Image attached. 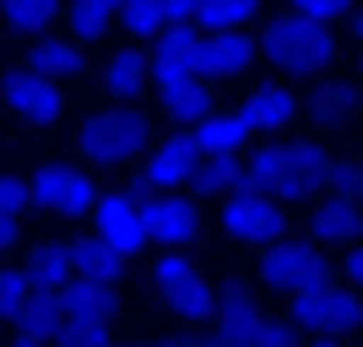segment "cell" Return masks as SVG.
Segmentation results:
<instances>
[{"label":"cell","mask_w":363,"mask_h":347,"mask_svg":"<svg viewBox=\"0 0 363 347\" xmlns=\"http://www.w3.org/2000/svg\"><path fill=\"white\" fill-rule=\"evenodd\" d=\"M196 163H201V147L190 131H179V136H168L163 147H152V158L141 163L136 184L147 190V196H174L179 184L196 180Z\"/></svg>","instance_id":"obj_9"},{"label":"cell","mask_w":363,"mask_h":347,"mask_svg":"<svg viewBox=\"0 0 363 347\" xmlns=\"http://www.w3.org/2000/svg\"><path fill=\"white\" fill-rule=\"evenodd\" d=\"M190 282H201V272H196V260L190 255H179V250H174V255H163V260H152V287H157V293H179V287H190Z\"/></svg>","instance_id":"obj_31"},{"label":"cell","mask_w":363,"mask_h":347,"mask_svg":"<svg viewBox=\"0 0 363 347\" xmlns=\"http://www.w3.org/2000/svg\"><path fill=\"white\" fill-rule=\"evenodd\" d=\"M147 82H152V60L141 55L136 44L108 55V65H104V87H108V98L130 104V98H141V92H147Z\"/></svg>","instance_id":"obj_20"},{"label":"cell","mask_w":363,"mask_h":347,"mask_svg":"<svg viewBox=\"0 0 363 347\" xmlns=\"http://www.w3.org/2000/svg\"><path fill=\"white\" fill-rule=\"evenodd\" d=\"M260 6H266V0H206L201 16H196V28L201 33H244L260 16Z\"/></svg>","instance_id":"obj_26"},{"label":"cell","mask_w":363,"mask_h":347,"mask_svg":"<svg viewBox=\"0 0 363 347\" xmlns=\"http://www.w3.org/2000/svg\"><path fill=\"white\" fill-rule=\"evenodd\" d=\"M16 336H38V342H55L65 326V299L60 293H49V287H33V299L22 304V315L11 320Z\"/></svg>","instance_id":"obj_22"},{"label":"cell","mask_w":363,"mask_h":347,"mask_svg":"<svg viewBox=\"0 0 363 347\" xmlns=\"http://www.w3.org/2000/svg\"><path fill=\"white\" fill-rule=\"evenodd\" d=\"M293 11L309 16V22H320V28H331V22H352L358 0H293Z\"/></svg>","instance_id":"obj_33"},{"label":"cell","mask_w":363,"mask_h":347,"mask_svg":"<svg viewBox=\"0 0 363 347\" xmlns=\"http://www.w3.org/2000/svg\"><path fill=\"white\" fill-rule=\"evenodd\" d=\"M223 233L239 244H277L288 239V217H282V201L260 196L255 184H244L223 201Z\"/></svg>","instance_id":"obj_6"},{"label":"cell","mask_w":363,"mask_h":347,"mask_svg":"<svg viewBox=\"0 0 363 347\" xmlns=\"http://www.w3.org/2000/svg\"><path fill=\"white\" fill-rule=\"evenodd\" d=\"M358 114H363V104H358Z\"/></svg>","instance_id":"obj_45"},{"label":"cell","mask_w":363,"mask_h":347,"mask_svg":"<svg viewBox=\"0 0 363 347\" xmlns=\"http://www.w3.org/2000/svg\"><path fill=\"white\" fill-rule=\"evenodd\" d=\"M309 347H342V342H336V336H315Z\"/></svg>","instance_id":"obj_44"},{"label":"cell","mask_w":363,"mask_h":347,"mask_svg":"<svg viewBox=\"0 0 363 347\" xmlns=\"http://www.w3.org/2000/svg\"><path fill=\"white\" fill-rule=\"evenodd\" d=\"M260 282L277 293H303V287L331 282V260L315 239H277L260 255Z\"/></svg>","instance_id":"obj_5"},{"label":"cell","mask_w":363,"mask_h":347,"mask_svg":"<svg viewBox=\"0 0 363 347\" xmlns=\"http://www.w3.org/2000/svg\"><path fill=\"white\" fill-rule=\"evenodd\" d=\"M239 120L250 131H288L298 120V98H293V87H255L239 104Z\"/></svg>","instance_id":"obj_16"},{"label":"cell","mask_w":363,"mask_h":347,"mask_svg":"<svg viewBox=\"0 0 363 347\" xmlns=\"http://www.w3.org/2000/svg\"><path fill=\"white\" fill-rule=\"evenodd\" d=\"M342 272H347V282L363 287V244H352L347 255H342Z\"/></svg>","instance_id":"obj_39"},{"label":"cell","mask_w":363,"mask_h":347,"mask_svg":"<svg viewBox=\"0 0 363 347\" xmlns=\"http://www.w3.org/2000/svg\"><path fill=\"white\" fill-rule=\"evenodd\" d=\"M201 196H233L250 184V163H244V152H212V158H201L196 163V180H190Z\"/></svg>","instance_id":"obj_19"},{"label":"cell","mask_w":363,"mask_h":347,"mask_svg":"<svg viewBox=\"0 0 363 347\" xmlns=\"http://www.w3.org/2000/svg\"><path fill=\"white\" fill-rule=\"evenodd\" d=\"M141 223H147V239L184 244V239H196L201 211H196V201H184V196H147L141 201Z\"/></svg>","instance_id":"obj_13"},{"label":"cell","mask_w":363,"mask_h":347,"mask_svg":"<svg viewBox=\"0 0 363 347\" xmlns=\"http://www.w3.org/2000/svg\"><path fill=\"white\" fill-rule=\"evenodd\" d=\"M250 347H298V326L293 320H266Z\"/></svg>","instance_id":"obj_37"},{"label":"cell","mask_w":363,"mask_h":347,"mask_svg":"<svg viewBox=\"0 0 363 347\" xmlns=\"http://www.w3.org/2000/svg\"><path fill=\"white\" fill-rule=\"evenodd\" d=\"M28 71H38V76H49V82H76V76L87 71V55H82V44H65V38H33V49H28Z\"/></svg>","instance_id":"obj_17"},{"label":"cell","mask_w":363,"mask_h":347,"mask_svg":"<svg viewBox=\"0 0 363 347\" xmlns=\"http://www.w3.org/2000/svg\"><path fill=\"white\" fill-rule=\"evenodd\" d=\"M358 233H363V206L325 190V201H315V211H309V239L315 244H358Z\"/></svg>","instance_id":"obj_14"},{"label":"cell","mask_w":363,"mask_h":347,"mask_svg":"<svg viewBox=\"0 0 363 347\" xmlns=\"http://www.w3.org/2000/svg\"><path fill=\"white\" fill-rule=\"evenodd\" d=\"M190 136H196L201 158H212V152H244V141L255 136V131L239 120V109H228V114H217V109H212V114H206Z\"/></svg>","instance_id":"obj_24"},{"label":"cell","mask_w":363,"mask_h":347,"mask_svg":"<svg viewBox=\"0 0 363 347\" xmlns=\"http://www.w3.org/2000/svg\"><path fill=\"white\" fill-rule=\"evenodd\" d=\"M28 184H33V206L55 211V217H87V211L98 206L92 174H82V168H71V163H44Z\"/></svg>","instance_id":"obj_7"},{"label":"cell","mask_w":363,"mask_h":347,"mask_svg":"<svg viewBox=\"0 0 363 347\" xmlns=\"http://www.w3.org/2000/svg\"><path fill=\"white\" fill-rule=\"evenodd\" d=\"M255 60H260V38H250V33H206L201 76H206V82H233V76H244Z\"/></svg>","instance_id":"obj_12"},{"label":"cell","mask_w":363,"mask_h":347,"mask_svg":"<svg viewBox=\"0 0 363 347\" xmlns=\"http://www.w3.org/2000/svg\"><path fill=\"white\" fill-rule=\"evenodd\" d=\"M28 299H33L28 266H0V320H16Z\"/></svg>","instance_id":"obj_32"},{"label":"cell","mask_w":363,"mask_h":347,"mask_svg":"<svg viewBox=\"0 0 363 347\" xmlns=\"http://www.w3.org/2000/svg\"><path fill=\"white\" fill-rule=\"evenodd\" d=\"M363 104V87L347 76H320L315 92H309V120L315 125H347Z\"/></svg>","instance_id":"obj_15"},{"label":"cell","mask_w":363,"mask_h":347,"mask_svg":"<svg viewBox=\"0 0 363 347\" xmlns=\"http://www.w3.org/2000/svg\"><path fill=\"white\" fill-rule=\"evenodd\" d=\"M65 16H71V38L76 44H92V38H104L108 22L120 16V0H71Z\"/></svg>","instance_id":"obj_29"},{"label":"cell","mask_w":363,"mask_h":347,"mask_svg":"<svg viewBox=\"0 0 363 347\" xmlns=\"http://www.w3.org/2000/svg\"><path fill=\"white\" fill-rule=\"evenodd\" d=\"M260 55H266L277 71H288V76H320L336 60V38H331V28H320L309 16L282 11V16L266 22V33H260Z\"/></svg>","instance_id":"obj_2"},{"label":"cell","mask_w":363,"mask_h":347,"mask_svg":"<svg viewBox=\"0 0 363 347\" xmlns=\"http://www.w3.org/2000/svg\"><path fill=\"white\" fill-rule=\"evenodd\" d=\"M60 299H65V320H104V326H114V287L108 282L76 277V282L60 287Z\"/></svg>","instance_id":"obj_23"},{"label":"cell","mask_w":363,"mask_h":347,"mask_svg":"<svg viewBox=\"0 0 363 347\" xmlns=\"http://www.w3.org/2000/svg\"><path fill=\"white\" fill-rule=\"evenodd\" d=\"M168 309L179 320H190V326H201V320H217V293L206 287V277L201 282H190V287H179V293H168Z\"/></svg>","instance_id":"obj_30"},{"label":"cell","mask_w":363,"mask_h":347,"mask_svg":"<svg viewBox=\"0 0 363 347\" xmlns=\"http://www.w3.org/2000/svg\"><path fill=\"white\" fill-rule=\"evenodd\" d=\"M76 277L114 287V282L125 277V255L114 250V244H104L98 233H92V239H76Z\"/></svg>","instance_id":"obj_25"},{"label":"cell","mask_w":363,"mask_h":347,"mask_svg":"<svg viewBox=\"0 0 363 347\" xmlns=\"http://www.w3.org/2000/svg\"><path fill=\"white\" fill-rule=\"evenodd\" d=\"M108 347H114V342H108Z\"/></svg>","instance_id":"obj_47"},{"label":"cell","mask_w":363,"mask_h":347,"mask_svg":"<svg viewBox=\"0 0 363 347\" xmlns=\"http://www.w3.org/2000/svg\"><path fill=\"white\" fill-rule=\"evenodd\" d=\"M33 206V184H22L16 174H0V217H22Z\"/></svg>","instance_id":"obj_35"},{"label":"cell","mask_w":363,"mask_h":347,"mask_svg":"<svg viewBox=\"0 0 363 347\" xmlns=\"http://www.w3.org/2000/svg\"><path fill=\"white\" fill-rule=\"evenodd\" d=\"M331 190L363 206V163H352V158H347V163H336V174H331Z\"/></svg>","instance_id":"obj_36"},{"label":"cell","mask_w":363,"mask_h":347,"mask_svg":"<svg viewBox=\"0 0 363 347\" xmlns=\"http://www.w3.org/2000/svg\"><path fill=\"white\" fill-rule=\"evenodd\" d=\"M147 136H152V120L136 104H108V109H98V114H87L82 131H76L87 163H104V168H120V163H130L136 152H147Z\"/></svg>","instance_id":"obj_3"},{"label":"cell","mask_w":363,"mask_h":347,"mask_svg":"<svg viewBox=\"0 0 363 347\" xmlns=\"http://www.w3.org/2000/svg\"><path fill=\"white\" fill-rule=\"evenodd\" d=\"M28 277H33V287H49V293L76 282V239H44L28 255Z\"/></svg>","instance_id":"obj_18"},{"label":"cell","mask_w":363,"mask_h":347,"mask_svg":"<svg viewBox=\"0 0 363 347\" xmlns=\"http://www.w3.org/2000/svg\"><path fill=\"white\" fill-rule=\"evenodd\" d=\"M136 347H201V342H136Z\"/></svg>","instance_id":"obj_43"},{"label":"cell","mask_w":363,"mask_h":347,"mask_svg":"<svg viewBox=\"0 0 363 347\" xmlns=\"http://www.w3.org/2000/svg\"><path fill=\"white\" fill-rule=\"evenodd\" d=\"M120 22L130 38H163L174 28V16H168V0H120Z\"/></svg>","instance_id":"obj_27"},{"label":"cell","mask_w":363,"mask_h":347,"mask_svg":"<svg viewBox=\"0 0 363 347\" xmlns=\"http://www.w3.org/2000/svg\"><path fill=\"white\" fill-rule=\"evenodd\" d=\"M0 98H6L11 114H22V120H33V125H55L65 114V87H60V82H49V76H38V71H28V65L6 71Z\"/></svg>","instance_id":"obj_8"},{"label":"cell","mask_w":363,"mask_h":347,"mask_svg":"<svg viewBox=\"0 0 363 347\" xmlns=\"http://www.w3.org/2000/svg\"><path fill=\"white\" fill-rule=\"evenodd\" d=\"M288 320L298 326V331H315V336H347V331H358V326H363V304H358L352 287L320 282V287L293 293Z\"/></svg>","instance_id":"obj_4"},{"label":"cell","mask_w":363,"mask_h":347,"mask_svg":"<svg viewBox=\"0 0 363 347\" xmlns=\"http://www.w3.org/2000/svg\"><path fill=\"white\" fill-rule=\"evenodd\" d=\"M16 239H22V217H0V255H6Z\"/></svg>","instance_id":"obj_40"},{"label":"cell","mask_w":363,"mask_h":347,"mask_svg":"<svg viewBox=\"0 0 363 347\" xmlns=\"http://www.w3.org/2000/svg\"><path fill=\"white\" fill-rule=\"evenodd\" d=\"M201 49H206V33L196 22H174V28L157 38L152 49V82L157 87H174L184 76H201Z\"/></svg>","instance_id":"obj_10"},{"label":"cell","mask_w":363,"mask_h":347,"mask_svg":"<svg viewBox=\"0 0 363 347\" xmlns=\"http://www.w3.org/2000/svg\"><path fill=\"white\" fill-rule=\"evenodd\" d=\"M352 38H358V55H363V11H352Z\"/></svg>","instance_id":"obj_41"},{"label":"cell","mask_w":363,"mask_h":347,"mask_svg":"<svg viewBox=\"0 0 363 347\" xmlns=\"http://www.w3.org/2000/svg\"><path fill=\"white\" fill-rule=\"evenodd\" d=\"M55 16H60V0H0V22L11 33H28V38H44Z\"/></svg>","instance_id":"obj_28"},{"label":"cell","mask_w":363,"mask_h":347,"mask_svg":"<svg viewBox=\"0 0 363 347\" xmlns=\"http://www.w3.org/2000/svg\"><path fill=\"white\" fill-rule=\"evenodd\" d=\"M92 217H98V239L114 244L125 260L136 255L141 244H147V223H141V201L130 196V190H120V196H98V206H92Z\"/></svg>","instance_id":"obj_11"},{"label":"cell","mask_w":363,"mask_h":347,"mask_svg":"<svg viewBox=\"0 0 363 347\" xmlns=\"http://www.w3.org/2000/svg\"><path fill=\"white\" fill-rule=\"evenodd\" d=\"M157 98H163L168 120L190 125V131L212 114V87H206V76H184V82H174V87H157Z\"/></svg>","instance_id":"obj_21"},{"label":"cell","mask_w":363,"mask_h":347,"mask_svg":"<svg viewBox=\"0 0 363 347\" xmlns=\"http://www.w3.org/2000/svg\"><path fill=\"white\" fill-rule=\"evenodd\" d=\"M358 60H363V55H358Z\"/></svg>","instance_id":"obj_46"},{"label":"cell","mask_w":363,"mask_h":347,"mask_svg":"<svg viewBox=\"0 0 363 347\" xmlns=\"http://www.w3.org/2000/svg\"><path fill=\"white\" fill-rule=\"evenodd\" d=\"M201 6H206V0H168V16H174V22H196Z\"/></svg>","instance_id":"obj_38"},{"label":"cell","mask_w":363,"mask_h":347,"mask_svg":"<svg viewBox=\"0 0 363 347\" xmlns=\"http://www.w3.org/2000/svg\"><path fill=\"white\" fill-rule=\"evenodd\" d=\"M55 342L60 347H108V326L104 320H65Z\"/></svg>","instance_id":"obj_34"},{"label":"cell","mask_w":363,"mask_h":347,"mask_svg":"<svg viewBox=\"0 0 363 347\" xmlns=\"http://www.w3.org/2000/svg\"><path fill=\"white\" fill-rule=\"evenodd\" d=\"M244 163H250V184H255L260 196L282 201V206L331 190V174H336V158L320 141H266Z\"/></svg>","instance_id":"obj_1"},{"label":"cell","mask_w":363,"mask_h":347,"mask_svg":"<svg viewBox=\"0 0 363 347\" xmlns=\"http://www.w3.org/2000/svg\"><path fill=\"white\" fill-rule=\"evenodd\" d=\"M11 347H49V342H38V336H11Z\"/></svg>","instance_id":"obj_42"}]
</instances>
